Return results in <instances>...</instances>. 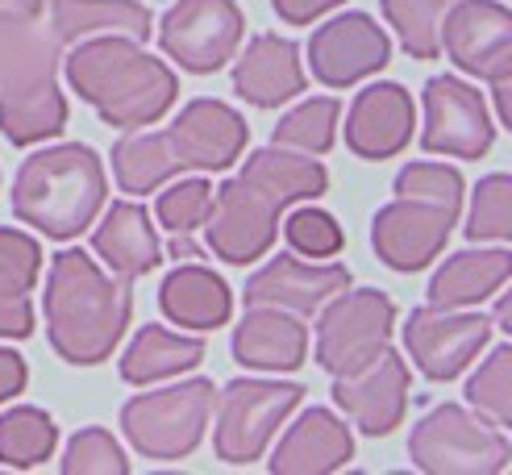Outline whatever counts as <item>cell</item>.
Wrapping results in <instances>:
<instances>
[{
    "mask_svg": "<svg viewBox=\"0 0 512 475\" xmlns=\"http://www.w3.org/2000/svg\"><path fill=\"white\" fill-rule=\"evenodd\" d=\"M309 355V330L300 317L271 309V305H246V317L234 330V359L254 371H296Z\"/></svg>",
    "mask_w": 512,
    "mask_h": 475,
    "instance_id": "obj_20",
    "label": "cell"
},
{
    "mask_svg": "<svg viewBox=\"0 0 512 475\" xmlns=\"http://www.w3.org/2000/svg\"><path fill=\"white\" fill-rule=\"evenodd\" d=\"M325 184H329L325 167L317 159H304L300 150L288 146L254 150L246 167L213 196V209L204 217L209 250L234 267L263 259L275 242L279 213L296 205V200L321 196Z\"/></svg>",
    "mask_w": 512,
    "mask_h": 475,
    "instance_id": "obj_1",
    "label": "cell"
},
{
    "mask_svg": "<svg viewBox=\"0 0 512 475\" xmlns=\"http://www.w3.org/2000/svg\"><path fill=\"white\" fill-rule=\"evenodd\" d=\"M25 359L17 355V350H0V400H9L25 388Z\"/></svg>",
    "mask_w": 512,
    "mask_h": 475,
    "instance_id": "obj_40",
    "label": "cell"
},
{
    "mask_svg": "<svg viewBox=\"0 0 512 475\" xmlns=\"http://www.w3.org/2000/svg\"><path fill=\"white\" fill-rule=\"evenodd\" d=\"M59 442V430L42 409H9L0 417V463L9 467H34L50 459V450Z\"/></svg>",
    "mask_w": 512,
    "mask_h": 475,
    "instance_id": "obj_30",
    "label": "cell"
},
{
    "mask_svg": "<svg viewBox=\"0 0 512 475\" xmlns=\"http://www.w3.org/2000/svg\"><path fill=\"white\" fill-rule=\"evenodd\" d=\"M159 305L175 325H192V330H217V325L229 321V288L221 275H213L200 263H184L175 267L163 288H159Z\"/></svg>",
    "mask_w": 512,
    "mask_h": 475,
    "instance_id": "obj_27",
    "label": "cell"
},
{
    "mask_svg": "<svg viewBox=\"0 0 512 475\" xmlns=\"http://www.w3.org/2000/svg\"><path fill=\"white\" fill-rule=\"evenodd\" d=\"M213 209V188L204 180H179L159 196V221L175 234H192Z\"/></svg>",
    "mask_w": 512,
    "mask_h": 475,
    "instance_id": "obj_37",
    "label": "cell"
},
{
    "mask_svg": "<svg viewBox=\"0 0 512 475\" xmlns=\"http://www.w3.org/2000/svg\"><path fill=\"white\" fill-rule=\"evenodd\" d=\"M242 30L246 21L234 0H175L159 25V42L184 71L209 75L234 59Z\"/></svg>",
    "mask_w": 512,
    "mask_h": 475,
    "instance_id": "obj_10",
    "label": "cell"
},
{
    "mask_svg": "<svg viewBox=\"0 0 512 475\" xmlns=\"http://www.w3.org/2000/svg\"><path fill=\"white\" fill-rule=\"evenodd\" d=\"M350 288V271L329 263V267H309L300 259L279 255L263 271H254L246 280V305H271L292 317H313L321 313L338 292Z\"/></svg>",
    "mask_w": 512,
    "mask_h": 475,
    "instance_id": "obj_18",
    "label": "cell"
},
{
    "mask_svg": "<svg viewBox=\"0 0 512 475\" xmlns=\"http://www.w3.org/2000/svg\"><path fill=\"white\" fill-rule=\"evenodd\" d=\"M134 280H109L84 250H59L46 280V334L50 346L75 367L105 363L134 313Z\"/></svg>",
    "mask_w": 512,
    "mask_h": 475,
    "instance_id": "obj_2",
    "label": "cell"
},
{
    "mask_svg": "<svg viewBox=\"0 0 512 475\" xmlns=\"http://www.w3.org/2000/svg\"><path fill=\"white\" fill-rule=\"evenodd\" d=\"M454 0H383V17L396 25L400 46L413 59H438L442 55V17Z\"/></svg>",
    "mask_w": 512,
    "mask_h": 475,
    "instance_id": "obj_32",
    "label": "cell"
},
{
    "mask_svg": "<svg viewBox=\"0 0 512 475\" xmlns=\"http://www.w3.org/2000/svg\"><path fill=\"white\" fill-rule=\"evenodd\" d=\"M388 59H392V42L367 13L334 17L309 38L313 75L329 88H346L363 80V75L388 67Z\"/></svg>",
    "mask_w": 512,
    "mask_h": 475,
    "instance_id": "obj_16",
    "label": "cell"
},
{
    "mask_svg": "<svg viewBox=\"0 0 512 475\" xmlns=\"http://www.w3.org/2000/svg\"><path fill=\"white\" fill-rule=\"evenodd\" d=\"M492 338L488 317L450 313V309H413L404 325V346L421 375L429 380H454Z\"/></svg>",
    "mask_w": 512,
    "mask_h": 475,
    "instance_id": "obj_13",
    "label": "cell"
},
{
    "mask_svg": "<svg viewBox=\"0 0 512 475\" xmlns=\"http://www.w3.org/2000/svg\"><path fill=\"white\" fill-rule=\"evenodd\" d=\"M184 167H179L175 150H171V138L167 130L159 134H125L117 146H113V175L121 192H155L159 184H167L171 175H179Z\"/></svg>",
    "mask_w": 512,
    "mask_h": 475,
    "instance_id": "obj_29",
    "label": "cell"
},
{
    "mask_svg": "<svg viewBox=\"0 0 512 475\" xmlns=\"http://www.w3.org/2000/svg\"><path fill=\"white\" fill-rule=\"evenodd\" d=\"M63 471L67 475H125L130 471V459L121 455L117 438L105 425H88V430L71 438L67 455H63Z\"/></svg>",
    "mask_w": 512,
    "mask_h": 475,
    "instance_id": "obj_36",
    "label": "cell"
},
{
    "mask_svg": "<svg viewBox=\"0 0 512 475\" xmlns=\"http://www.w3.org/2000/svg\"><path fill=\"white\" fill-rule=\"evenodd\" d=\"M55 13V34L59 42H84V38H134L142 42L150 34V13L138 0H50Z\"/></svg>",
    "mask_w": 512,
    "mask_h": 475,
    "instance_id": "obj_26",
    "label": "cell"
},
{
    "mask_svg": "<svg viewBox=\"0 0 512 475\" xmlns=\"http://www.w3.org/2000/svg\"><path fill=\"white\" fill-rule=\"evenodd\" d=\"M396 196L425 200V205H442L450 213L463 209V175L442 163H413L396 175Z\"/></svg>",
    "mask_w": 512,
    "mask_h": 475,
    "instance_id": "obj_35",
    "label": "cell"
},
{
    "mask_svg": "<svg viewBox=\"0 0 512 475\" xmlns=\"http://www.w3.org/2000/svg\"><path fill=\"white\" fill-rule=\"evenodd\" d=\"M408 455L429 475H496L508 467L512 446L504 425L483 421L463 405H438L417 421Z\"/></svg>",
    "mask_w": 512,
    "mask_h": 475,
    "instance_id": "obj_6",
    "label": "cell"
},
{
    "mask_svg": "<svg viewBox=\"0 0 512 475\" xmlns=\"http://www.w3.org/2000/svg\"><path fill=\"white\" fill-rule=\"evenodd\" d=\"M284 234L292 242L296 255H309V259H334L342 250V225L321 213V209H300L288 217Z\"/></svg>",
    "mask_w": 512,
    "mask_h": 475,
    "instance_id": "obj_38",
    "label": "cell"
},
{
    "mask_svg": "<svg viewBox=\"0 0 512 475\" xmlns=\"http://www.w3.org/2000/svg\"><path fill=\"white\" fill-rule=\"evenodd\" d=\"M59 38L38 17L0 13V134L13 146L55 138L67 125L59 92Z\"/></svg>",
    "mask_w": 512,
    "mask_h": 475,
    "instance_id": "obj_4",
    "label": "cell"
},
{
    "mask_svg": "<svg viewBox=\"0 0 512 475\" xmlns=\"http://www.w3.org/2000/svg\"><path fill=\"white\" fill-rule=\"evenodd\" d=\"M46 0H0V13L5 17H42Z\"/></svg>",
    "mask_w": 512,
    "mask_h": 475,
    "instance_id": "obj_41",
    "label": "cell"
},
{
    "mask_svg": "<svg viewBox=\"0 0 512 475\" xmlns=\"http://www.w3.org/2000/svg\"><path fill=\"white\" fill-rule=\"evenodd\" d=\"M334 400L346 409V417L358 425L363 434L379 438L392 434L404 421L408 409V367L396 350H379L371 363H363L350 375H338L334 384Z\"/></svg>",
    "mask_w": 512,
    "mask_h": 475,
    "instance_id": "obj_15",
    "label": "cell"
},
{
    "mask_svg": "<svg viewBox=\"0 0 512 475\" xmlns=\"http://www.w3.org/2000/svg\"><path fill=\"white\" fill-rule=\"evenodd\" d=\"M171 255H175V259H196V246L188 242V234H175V242H171Z\"/></svg>",
    "mask_w": 512,
    "mask_h": 475,
    "instance_id": "obj_43",
    "label": "cell"
},
{
    "mask_svg": "<svg viewBox=\"0 0 512 475\" xmlns=\"http://www.w3.org/2000/svg\"><path fill=\"white\" fill-rule=\"evenodd\" d=\"M217 388L209 380H188L163 392H142L121 409V430L146 459H188L213 417Z\"/></svg>",
    "mask_w": 512,
    "mask_h": 475,
    "instance_id": "obj_7",
    "label": "cell"
},
{
    "mask_svg": "<svg viewBox=\"0 0 512 475\" xmlns=\"http://www.w3.org/2000/svg\"><path fill=\"white\" fill-rule=\"evenodd\" d=\"M234 92L242 100L259 109H275L284 100L304 92V67L296 59V42L275 38V34H259L242 59L234 63Z\"/></svg>",
    "mask_w": 512,
    "mask_h": 475,
    "instance_id": "obj_21",
    "label": "cell"
},
{
    "mask_svg": "<svg viewBox=\"0 0 512 475\" xmlns=\"http://www.w3.org/2000/svg\"><path fill=\"white\" fill-rule=\"evenodd\" d=\"M271 5H275V13L284 17L288 25H309L313 17H321V13H329V9L346 5V0H271Z\"/></svg>",
    "mask_w": 512,
    "mask_h": 475,
    "instance_id": "obj_39",
    "label": "cell"
},
{
    "mask_svg": "<svg viewBox=\"0 0 512 475\" xmlns=\"http://www.w3.org/2000/svg\"><path fill=\"white\" fill-rule=\"evenodd\" d=\"M467 238L471 242H508L512 238V180L508 175L479 180Z\"/></svg>",
    "mask_w": 512,
    "mask_h": 475,
    "instance_id": "obj_34",
    "label": "cell"
},
{
    "mask_svg": "<svg viewBox=\"0 0 512 475\" xmlns=\"http://www.w3.org/2000/svg\"><path fill=\"white\" fill-rule=\"evenodd\" d=\"M42 271V246L21 230H0V338H30L34 305L30 292Z\"/></svg>",
    "mask_w": 512,
    "mask_h": 475,
    "instance_id": "obj_24",
    "label": "cell"
},
{
    "mask_svg": "<svg viewBox=\"0 0 512 475\" xmlns=\"http://www.w3.org/2000/svg\"><path fill=\"white\" fill-rule=\"evenodd\" d=\"M200 359H204V342L200 338L171 334V330H163V325H146V330H138V338L130 342V350H125L121 380L155 384V380H167V375L192 371Z\"/></svg>",
    "mask_w": 512,
    "mask_h": 475,
    "instance_id": "obj_28",
    "label": "cell"
},
{
    "mask_svg": "<svg viewBox=\"0 0 512 475\" xmlns=\"http://www.w3.org/2000/svg\"><path fill=\"white\" fill-rule=\"evenodd\" d=\"M171 150L184 171H225L246 150V121L221 100H192L171 121Z\"/></svg>",
    "mask_w": 512,
    "mask_h": 475,
    "instance_id": "obj_17",
    "label": "cell"
},
{
    "mask_svg": "<svg viewBox=\"0 0 512 475\" xmlns=\"http://www.w3.org/2000/svg\"><path fill=\"white\" fill-rule=\"evenodd\" d=\"M438 42L479 80H512V13L500 0H454L442 17Z\"/></svg>",
    "mask_w": 512,
    "mask_h": 475,
    "instance_id": "obj_11",
    "label": "cell"
},
{
    "mask_svg": "<svg viewBox=\"0 0 512 475\" xmlns=\"http://www.w3.org/2000/svg\"><path fill=\"white\" fill-rule=\"evenodd\" d=\"M304 400L300 384H271V380H234L217 396V434L213 450L225 463H254L267 450L271 434L279 430L296 405Z\"/></svg>",
    "mask_w": 512,
    "mask_h": 475,
    "instance_id": "obj_8",
    "label": "cell"
},
{
    "mask_svg": "<svg viewBox=\"0 0 512 475\" xmlns=\"http://www.w3.org/2000/svg\"><path fill=\"white\" fill-rule=\"evenodd\" d=\"M492 92H496L500 121H504V125H512V96H508V92H512V80H496V84H492Z\"/></svg>",
    "mask_w": 512,
    "mask_h": 475,
    "instance_id": "obj_42",
    "label": "cell"
},
{
    "mask_svg": "<svg viewBox=\"0 0 512 475\" xmlns=\"http://www.w3.org/2000/svg\"><path fill=\"white\" fill-rule=\"evenodd\" d=\"M454 221H458V213H450L442 205H425V200L400 196L396 205L375 213L371 246L392 271H421L446 250Z\"/></svg>",
    "mask_w": 512,
    "mask_h": 475,
    "instance_id": "obj_14",
    "label": "cell"
},
{
    "mask_svg": "<svg viewBox=\"0 0 512 475\" xmlns=\"http://www.w3.org/2000/svg\"><path fill=\"white\" fill-rule=\"evenodd\" d=\"M467 400L492 425H512V346H496L488 363L471 375Z\"/></svg>",
    "mask_w": 512,
    "mask_h": 475,
    "instance_id": "obj_33",
    "label": "cell"
},
{
    "mask_svg": "<svg viewBox=\"0 0 512 475\" xmlns=\"http://www.w3.org/2000/svg\"><path fill=\"white\" fill-rule=\"evenodd\" d=\"M396 305L383 292H338L317 325V363L329 375H350L392 342Z\"/></svg>",
    "mask_w": 512,
    "mask_h": 475,
    "instance_id": "obj_9",
    "label": "cell"
},
{
    "mask_svg": "<svg viewBox=\"0 0 512 475\" xmlns=\"http://www.w3.org/2000/svg\"><path fill=\"white\" fill-rule=\"evenodd\" d=\"M496 142V125L488 117L483 96L450 75H433L425 84V130L421 146L433 155H454V159H479L488 155Z\"/></svg>",
    "mask_w": 512,
    "mask_h": 475,
    "instance_id": "obj_12",
    "label": "cell"
},
{
    "mask_svg": "<svg viewBox=\"0 0 512 475\" xmlns=\"http://www.w3.org/2000/svg\"><path fill=\"white\" fill-rule=\"evenodd\" d=\"M350 455H354V438L346 425L329 409H309L279 438L271 455V471L275 475H325V471L346 467Z\"/></svg>",
    "mask_w": 512,
    "mask_h": 475,
    "instance_id": "obj_22",
    "label": "cell"
},
{
    "mask_svg": "<svg viewBox=\"0 0 512 475\" xmlns=\"http://www.w3.org/2000/svg\"><path fill=\"white\" fill-rule=\"evenodd\" d=\"M413 138V96L400 84H371L346 113V146L358 159H392Z\"/></svg>",
    "mask_w": 512,
    "mask_h": 475,
    "instance_id": "obj_19",
    "label": "cell"
},
{
    "mask_svg": "<svg viewBox=\"0 0 512 475\" xmlns=\"http://www.w3.org/2000/svg\"><path fill=\"white\" fill-rule=\"evenodd\" d=\"M105 167H100L96 150L67 142L38 150L21 163L13 180V213L17 221L34 225L46 238H80L96 213L105 209Z\"/></svg>",
    "mask_w": 512,
    "mask_h": 475,
    "instance_id": "obj_5",
    "label": "cell"
},
{
    "mask_svg": "<svg viewBox=\"0 0 512 475\" xmlns=\"http://www.w3.org/2000/svg\"><path fill=\"white\" fill-rule=\"evenodd\" d=\"M338 113H342V105L334 96L304 100L300 109H292L288 117H279L275 134H271V146H288V150H300V155H325V150L334 146Z\"/></svg>",
    "mask_w": 512,
    "mask_h": 475,
    "instance_id": "obj_31",
    "label": "cell"
},
{
    "mask_svg": "<svg viewBox=\"0 0 512 475\" xmlns=\"http://www.w3.org/2000/svg\"><path fill=\"white\" fill-rule=\"evenodd\" d=\"M512 275L508 250H463L446 259L429 280V309H467L504 288Z\"/></svg>",
    "mask_w": 512,
    "mask_h": 475,
    "instance_id": "obj_25",
    "label": "cell"
},
{
    "mask_svg": "<svg viewBox=\"0 0 512 475\" xmlns=\"http://www.w3.org/2000/svg\"><path fill=\"white\" fill-rule=\"evenodd\" d=\"M67 80L117 130L159 121L179 96L171 67L150 59L134 38H84L67 59Z\"/></svg>",
    "mask_w": 512,
    "mask_h": 475,
    "instance_id": "obj_3",
    "label": "cell"
},
{
    "mask_svg": "<svg viewBox=\"0 0 512 475\" xmlns=\"http://www.w3.org/2000/svg\"><path fill=\"white\" fill-rule=\"evenodd\" d=\"M92 250L109 263L113 275H121V280H138V275L155 271L163 259L155 225H150L146 209L130 205V200H121V205H113L105 213V221H100L96 234H92Z\"/></svg>",
    "mask_w": 512,
    "mask_h": 475,
    "instance_id": "obj_23",
    "label": "cell"
}]
</instances>
